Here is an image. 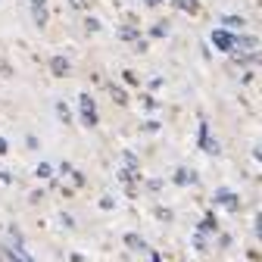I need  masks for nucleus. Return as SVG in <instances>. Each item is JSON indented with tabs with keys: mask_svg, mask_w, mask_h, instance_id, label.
Listing matches in <instances>:
<instances>
[]
</instances>
